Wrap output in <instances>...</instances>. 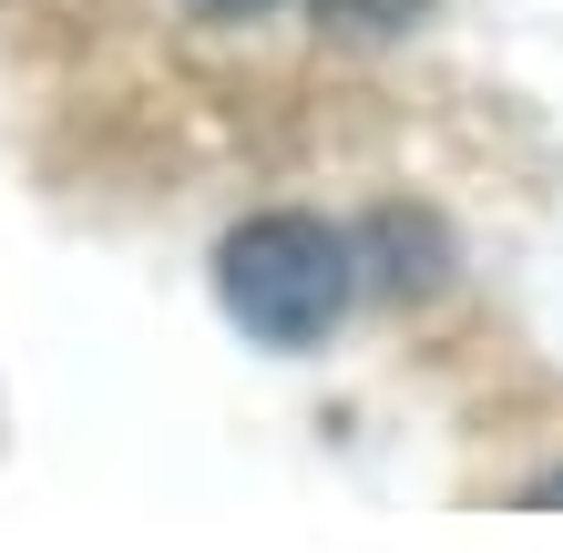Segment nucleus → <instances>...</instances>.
<instances>
[{"mask_svg":"<svg viewBox=\"0 0 563 553\" xmlns=\"http://www.w3.org/2000/svg\"><path fill=\"white\" fill-rule=\"evenodd\" d=\"M369 256H389V277H379L389 298H420V287L451 267V236H441V225H430L420 206H389V215L369 225Z\"/></svg>","mask_w":563,"mask_h":553,"instance_id":"obj_2","label":"nucleus"},{"mask_svg":"<svg viewBox=\"0 0 563 553\" xmlns=\"http://www.w3.org/2000/svg\"><path fill=\"white\" fill-rule=\"evenodd\" d=\"M533 502H563V472H553V482H533Z\"/></svg>","mask_w":563,"mask_h":553,"instance_id":"obj_5","label":"nucleus"},{"mask_svg":"<svg viewBox=\"0 0 563 553\" xmlns=\"http://www.w3.org/2000/svg\"><path fill=\"white\" fill-rule=\"evenodd\" d=\"M225 318L267 349H318L349 308V246L318 215H246L216 256Z\"/></svg>","mask_w":563,"mask_h":553,"instance_id":"obj_1","label":"nucleus"},{"mask_svg":"<svg viewBox=\"0 0 563 553\" xmlns=\"http://www.w3.org/2000/svg\"><path fill=\"white\" fill-rule=\"evenodd\" d=\"M185 11H206V21H256V11H277V0H185Z\"/></svg>","mask_w":563,"mask_h":553,"instance_id":"obj_4","label":"nucleus"},{"mask_svg":"<svg viewBox=\"0 0 563 553\" xmlns=\"http://www.w3.org/2000/svg\"><path fill=\"white\" fill-rule=\"evenodd\" d=\"M308 11H318L328 31H349V42H389V31H410L430 0H308Z\"/></svg>","mask_w":563,"mask_h":553,"instance_id":"obj_3","label":"nucleus"}]
</instances>
